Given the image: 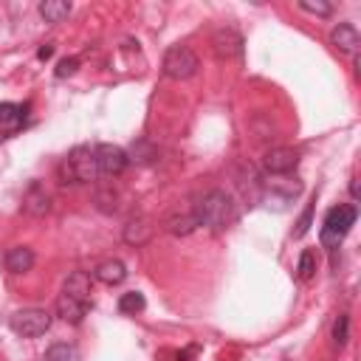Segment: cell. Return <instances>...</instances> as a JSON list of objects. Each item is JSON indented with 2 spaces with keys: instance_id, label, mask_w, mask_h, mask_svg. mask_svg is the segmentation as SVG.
<instances>
[{
  "instance_id": "cell-1",
  "label": "cell",
  "mask_w": 361,
  "mask_h": 361,
  "mask_svg": "<svg viewBox=\"0 0 361 361\" xmlns=\"http://www.w3.org/2000/svg\"><path fill=\"white\" fill-rule=\"evenodd\" d=\"M195 217H197V223L200 226H206V228H212V231H220V228H226L234 217H237V209H234V200H231V195L228 192H223V189H209L195 206Z\"/></svg>"
},
{
  "instance_id": "cell-2",
  "label": "cell",
  "mask_w": 361,
  "mask_h": 361,
  "mask_svg": "<svg viewBox=\"0 0 361 361\" xmlns=\"http://www.w3.org/2000/svg\"><path fill=\"white\" fill-rule=\"evenodd\" d=\"M355 206L353 203H338L333 206L327 214H324V223H322V231H319V240L327 251H336L341 245V240L347 237V231L353 228L355 223Z\"/></svg>"
},
{
  "instance_id": "cell-3",
  "label": "cell",
  "mask_w": 361,
  "mask_h": 361,
  "mask_svg": "<svg viewBox=\"0 0 361 361\" xmlns=\"http://www.w3.org/2000/svg\"><path fill=\"white\" fill-rule=\"evenodd\" d=\"M59 178L62 183H90L99 178L96 169V155L90 147H73L68 158L59 164Z\"/></svg>"
},
{
  "instance_id": "cell-4",
  "label": "cell",
  "mask_w": 361,
  "mask_h": 361,
  "mask_svg": "<svg viewBox=\"0 0 361 361\" xmlns=\"http://www.w3.org/2000/svg\"><path fill=\"white\" fill-rule=\"evenodd\" d=\"M161 68H164V73H166L169 79H189V76H195V71H197V56H195V51L186 48V45H172V48L164 54Z\"/></svg>"
},
{
  "instance_id": "cell-5",
  "label": "cell",
  "mask_w": 361,
  "mask_h": 361,
  "mask_svg": "<svg viewBox=\"0 0 361 361\" xmlns=\"http://www.w3.org/2000/svg\"><path fill=\"white\" fill-rule=\"evenodd\" d=\"M8 324H11V330H14L17 336H23V338H37V336H42V333L51 327V313L39 310V307H25V310H17Z\"/></svg>"
},
{
  "instance_id": "cell-6",
  "label": "cell",
  "mask_w": 361,
  "mask_h": 361,
  "mask_svg": "<svg viewBox=\"0 0 361 361\" xmlns=\"http://www.w3.org/2000/svg\"><path fill=\"white\" fill-rule=\"evenodd\" d=\"M93 155H96V169H99V175H104V178H113V175H121L124 169H127V152L121 149V147H116V144H99L96 149H93Z\"/></svg>"
},
{
  "instance_id": "cell-7",
  "label": "cell",
  "mask_w": 361,
  "mask_h": 361,
  "mask_svg": "<svg viewBox=\"0 0 361 361\" xmlns=\"http://www.w3.org/2000/svg\"><path fill=\"white\" fill-rule=\"evenodd\" d=\"M262 164H265V172L271 175H288L299 166V152L293 147H274L265 152Z\"/></svg>"
},
{
  "instance_id": "cell-8",
  "label": "cell",
  "mask_w": 361,
  "mask_h": 361,
  "mask_svg": "<svg viewBox=\"0 0 361 361\" xmlns=\"http://www.w3.org/2000/svg\"><path fill=\"white\" fill-rule=\"evenodd\" d=\"M197 226H200V223H197V217H195V209H175V212H169V214L164 217V228H166L169 234H175V237H186V234H192Z\"/></svg>"
},
{
  "instance_id": "cell-9",
  "label": "cell",
  "mask_w": 361,
  "mask_h": 361,
  "mask_svg": "<svg viewBox=\"0 0 361 361\" xmlns=\"http://www.w3.org/2000/svg\"><path fill=\"white\" fill-rule=\"evenodd\" d=\"M330 42H333V48L341 51V54H355L358 45H361V34H358V28H355L353 23H338V25L330 31Z\"/></svg>"
},
{
  "instance_id": "cell-10",
  "label": "cell",
  "mask_w": 361,
  "mask_h": 361,
  "mask_svg": "<svg viewBox=\"0 0 361 361\" xmlns=\"http://www.w3.org/2000/svg\"><path fill=\"white\" fill-rule=\"evenodd\" d=\"M23 209L28 214H34V217H39V214H45L51 209V195L45 192V186L39 180H31L28 183V189L23 195Z\"/></svg>"
},
{
  "instance_id": "cell-11",
  "label": "cell",
  "mask_w": 361,
  "mask_h": 361,
  "mask_svg": "<svg viewBox=\"0 0 361 361\" xmlns=\"http://www.w3.org/2000/svg\"><path fill=\"white\" fill-rule=\"evenodd\" d=\"M212 42H214V54L220 59H231V56H240L243 54V37L234 28H220Z\"/></svg>"
},
{
  "instance_id": "cell-12",
  "label": "cell",
  "mask_w": 361,
  "mask_h": 361,
  "mask_svg": "<svg viewBox=\"0 0 361 361\" xmlns=\"http://www.w3.org/2000/svg\"><path fill=\"white\" fill-rule=\"evenodd\" d=\"M87 310H90L87 302H79V299H73L68 293H59V299H56V316L62 322H68V324H79L87 316Z\"/></svg>"
},
{
  "instance_id": "cell-13",
  "label": "cell",
  "mask_w": 361,
  "mask_h": 361,
  "mask_svg": "<svg viewBox=\"0 0 361 361\" xmlns=\"http://www.w3.org/2000/svg\"><path fill=\"white\" fill-rule=\"evenodd\" d=\"M62 293H68V296H73V299L90 305V293H93V288H90V276H87L85 271H73V274H68V279H65V285H62Z\"/></svg>"
},
{
  "instance_id": "cell-14",
  "label": "cell",
  "mask_w": 361,
  "mask_h": 361,
  "mask_svg": "<svg viewBox=\"0 0 361 361\" xmlns=\"http://www.w3.org/2000/svg\"><path fill=\"white\" fill-rule=\"evenodd\" d=\"M93 276L99 282H104V285H121L127 279V265L121 259H104V262L96 265Z\"/></svg>"
},
{
  "instance_id": "cell-15",
  "label": "cell",
  "mask_w": 361,
  "mask_h": 361,
  "mask_svg": "<svg viewBox=\"0 0 361 361\" xmlns=\"http://www.w3.org/2000/svg\"><path fill=\"white\" fill-rule=\"evenodd\" d=\"M31 265H34V251L28 245H14L6 251V268L11 274H25L31 271Z\"/></svg>"
},
{
  "instance_id": "cell-16",
  "label": "cell",
  "mask_w": 361,
  "mask_h": 361,
  "mask_svg": "<svg viewBox=\"0 0 361 361\" xmlns=\"http://www.w3.org/2000/svg\"><path fill=\"white\" fill-rule=\"evenodd\" d=\"M149 234H152V226H149V217H144V214L133 217V220L124 226V243H130V245H141V243H147Z\"/></svg>"
},
{
  "instance_id": "cell-17",
  "label": "cell",
  "mask_w": 361,
  "mask_h": 361,
  "mask_svg": "<svg viewBox=\"0 0 361 361\" xmlns=\"http://www.w3.org/2000/svg\"><path fill=\"white\" fill-rule=\"evenodd\" d=\"M37 11H39V17L45 23H62L71 14V3L68 0H42L37 6Z\"/></svg>"
},
{
  "instance_id": "cell-18",
  "label": "cell",
  "mask_w": 361,
  "mask_h": 361,
  "mask_svg": "<svg viewBox=\"0 0 361 361\" xmlns=\"http://www.w3.org/2000/svg\"><path fill=\"white\" fill-rule=\"evenodd\" d=\"M158 158V149L147 141V138H138L133 147H130V152H127V161H135V164H152Z\"/></svg>"
},
{
  "instance_id": "cell-19",
  "label": "cell",
  "mask_w": 361,
  "mask_h": 361,
  "mask_svg": "<svg viewBox=\"0 0 361 361\" xmlns=\"http://www.w3.org/2000/svg\"><path fill=\"white\" fill-rule=\"evenodd\" d=\"M28 113V104H14V102H0V124L6 127H14L25 118Z\"/></svg>"
},
{
  "instance_id": "cell-20",
  "label": "cell",
  "mask_w": 361,
  "mask_h": 361,
  "mask_svg": "<svg viewBox=\"0 0 361 361\" xmlns=\"http://www.w3.org/2000/svg\"><path fill=\"white\" fill-rule=\"evenodd\" d=\"M45 361H82V355H79V350H76L73 344L59 341V344H51V347H48Z\"/></svg>"
},
{
  "instance_id": "cell-21",
  "label": "cell",
  "mask_w": 361,
  "mask_h": 361,
  "mask_svg": "<svg viewBox=\"0 0 361 361\" xmlns=\"http://www.w3.org/2000/svg\"><path fill=\"white\" fill-rule=\"evenodd\" d=\"M144 307H147V299H144V293H138V290H127V293H121V299H118V310H121V313L135 316V313H141Z\"/></svg>"
},
{
  "instance_id": "cell-22",
  "label": "cell",
  "mask_w": 361,
  "mask_h": 361,
  "mask_svg": "<svg viewBox=\"0 0 361 361\" xmlns=\"http://www.w3.org/2000/svg\"><path fill=\"white\" fill-rule=\"evenodd\" d=\"M347 338H350V316H347V313H338V319H336V324H333V341H336L338 347H344Z\"/></svg>"
},
{
  "instance_id": "cell-23",
  "label": "cell",
  "mask_w": 361,
  "mask_h": 361,
  "mask_svg": "<svg viewBox=\"0 0 361 361\" xmlns=\"http://www.w3.org/2000/svg\"><path fill=\"white\" fill-rule=\"evenodd\" d=\"M299 8L310 11V14H319V17H330L333 14V6L324 3V0H299Z\"/></svg>"
},
{
  "instance_id": "cell-24",
  "label": "cell",
  "mask_w": 361,
  "mask_h": 361,
  "mask_svg": "<svg viewBox=\"0 0 361 361\" xmlns=\"http://www.w3.org/2000/svg\"><path fill=\"white\" fill-rule=\"evenodd\" d=\"M296 271H299V279H310V276H313V271H316V257H313V251H302Z\"/></svg>"
},
{
  "instance_id": "cell-25",
  "label": "cell",
  "mask_w": 361,
  "mask_h": 361,
  "mask_svg": "<svg viewBox=\"0 0 361 361\" xmlns=\"http://www.w3.org/2000/svg\"><path fill=\"white\" fill-rule=\"evenodd\" d=\"M313 206H316V200H310V203H307V209L302 212V217L296 220V228H293V237H296V240L307 234V228H310V220H313Z\"/></svg>"
},
{
  "instance_id": "cell-26",
  "label": "cell",
  "mask_w": 361,
  "mask_h": 361,
  "mask_svg": "<svg viewBox=\"0 0 361 361\" xmlns=\"http://www.w3.org/2000/svg\"><path fill=\"white\" fill-rule=\"evenodd\" d=\"M76 68H79V59H76V56H68V59H62V62L56 65V76H59V79L73 76V73H76Z\"/></svg>"
},
{
  "instance_id": "cell-27",
  "label": "cell",
  "mask_w": 361,
  "mask_h": 361,
  "mask_svg": "<svg viewBox=\"0 0 361 361\" xmlns=\"http://www.w3.org/2000/svg\"><path fill=\"white\" fill-rule=\"evenodd\" d=\"M99 209H104V212H116V192L113 189H107V192H99Z\"/></svg>"
},
{
  "instance_id": "cell-28",
  "label": "cell",
  "mask_w": 361,
  "mask_h": 361,
  "mask_svg": "<svg viewBox=\"0 0 361 361\" xmlns=\"http://www.w3.org/2000/svg\"><path fill=\"white\" fill-rule=\"evenodd\" d=\"M51 56H54V45H51V42L37 51V59H51Z\"/></svg>"
},
{
  "instance_id": "cell-29",
  "label": "cell",
  "mask_w": 361,
  "mask_h": 361,
  "mask_svg": "<svg viewBox=\"0 0 361 361\" xmlns=\"http://www.w3.org/2000/svg\"><path fill=\"white\" fill-rule=\"evenodd\" d=\"M350 195H353V197H358V180H353V183H350Z\"/></svg>"
}]
</instances>
